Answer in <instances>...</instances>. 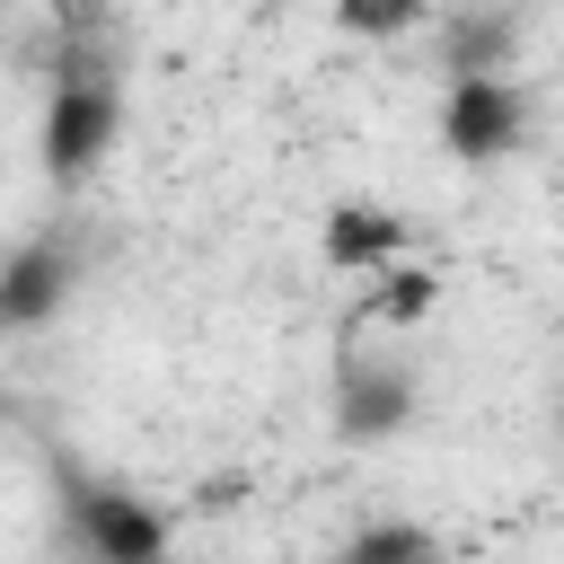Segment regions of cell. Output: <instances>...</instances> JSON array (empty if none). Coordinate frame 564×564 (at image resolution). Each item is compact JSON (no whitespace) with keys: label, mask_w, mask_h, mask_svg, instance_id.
Instances as JSON below:
<instances>
[{"label":"cell","mask_w":564,"mask_h":564,"mask_svg":"<svg viewBox=\"0 0 564 564\" xmlns=\"http://www.w3.org/2000/svg\"><path fill=\"white\" fill-rule=\"evenodd\" d=\"M326 564H441V538L423 520H361V529L335 538Z\"/></svg>","instance_id":"8"},{"label":"cell","mask_w":564,"mask_h":564,"mask_svg":"<svg viewBox=\"0 0 564 564\" xmlns=\"http://www.w3.org/2000/svg\"><path fill=\"white\" fill-rule=\"evenodd\" d=\"M123 132V88L115 79H62L44 88V123H35V159L53 185H79Z\"/></svg>","instance_id":"2"},{"label":"cell","mask_w":564,"mask_h":564,"mask_svg":"<svg viewBox=\"0 0 564 564\" xmlns=\"http://www.w3.org/2000/svg\"><path fill=\"white\" fill-rule=\"evenodd\" d=\"M414 423V379L379 352H344L335 361V388H326V432L344 449H379Z\"/></svg>","instance_id":"4"},{"label":"cell","mask_w":564,"mask_h":564,"mask_svg":"<svg viewBox=\"0 0 564 564\" xmlns=\"http://www.w3.org/2000/svg\"><path fill=\"white\" fill-rule=\"evenodd\" d=\"M414 308H432V282H414V273H397V291H388V317H414Z\"/></svg>","instance_id":"10"},{"label":"cell","mask_w":564,"mask_h":564,"mask_svg":"<svg viewBox=\"0 0 564 564\" xmlns=\"http://www.w3.org/2000/svg\"><path fill=\"white\" fill-rule=\"evenodd\" d=\"M432 62H441V79H511V62H520V18H511L502 0H467V9L441 18Z\"/></svg>","instance_id":"6"},{"label":"cell","mask_w":564,"mask_h":564,"mask_svg":"<svg viewBox=\"0 0 564 564\" xmlns=\"http://www.w3.org/2000/svg\"><path fill=\"white\" fill-rule=\"evenodd\" d=\"M317 247H326V264H344V273H370V264H388V256L405 247V220H397L388 203H370V194H344V203H326V229H317Z\"/></svg>","instance_id":"7"},{"label":"cell","mask_w":564,"mask_h":564,"mask_svg":"<svg viewBox=\"0 0 564 564\" xmlns=\"http://www.w3.org/2000/svg\"><path fill=\"white\" fill-rule=\"evenodd\" d=\"M53 511H62V538L79 564H167L176 555V529L150 494H132L123 476H97L79 458H53Z\"/></svg>","instance_id":"1"},{"label":"cell","mask_w":564,"mask_h":564,"mask_svg":"<svg viewBox=\"0 0 564 564\" xmlns=\"http://www.w3.org/2000/svg\"><path fill=\"white\" fill-rule=\"evenodd\" d=\"M335 18L352 35H397V26H414V0H335Z\"/></svg>","instance_id":"9"},{"label":"cell","mask_w":564,"mask_h":564,"mask_svg":"<svg viewBox=\"0 0 564 564\" xmlns=\"http://www.w3.org/2000/svg\"><path fill=\"white\" fill-rule=\"evenodd\" d=\"M70 291H79V238L70 229H26L9 247V264H0V326L35 335V326H53L70 308Z\"/></svg>","instance_id":"5"},{"label":"cell","mask_w":564,"mask_h":564,"mask_svg":"<svg viewBox=\"0 0 564 564\" xmlns=\"http://www.w3.org/2000/svg\"><path fill=\"white\" fill-rule=\"evenodd\" d=\"M432 132L458 167H502L529 141V97H520V79H441Z\"/></svg>","instance_id":"3"}]
</instances>
